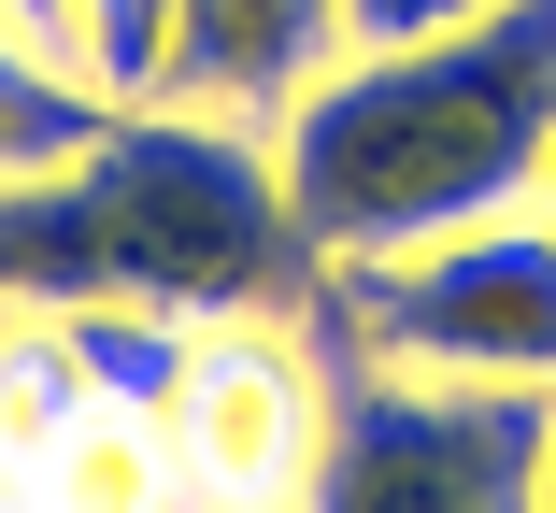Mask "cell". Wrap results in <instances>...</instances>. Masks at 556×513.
<instances>
[{"mask_svg": "<svg viewBox=\"0 0 556 513\" xmlns=\"http://www.w3.org/2000/svg\"><path fill=\"white\" fill-rule=\"evenodd\" d=\"M271 299H314V243L286 215L271 129L115 100L86 157L0 185V315H186L243 329Z\"/></svg>", "mask_w": 556, "mask_h": 513, "instance_id": "obj_1", "label": "cell"}, {"mask_svg": "<svg viewBox=\"0 0 556 513\" xmlns=\"http://www.w3.org/2000/svg\"><path fill=\"white\" fill-rule=\"evenodd\" d=\"M271 171L314 271L528 215L556 171V0H500L485 29H442V43L328 57L271 115Z\"/></svg>", "mask_w": 556, "mask_h": 513, "instance_id": "obj_2", "label": "cell"}, {"mask_svg": "<svg viewBox=\"0 0 556 513\" xmlns=\"http://www.w3.org/2000/svg\"><path fill=\"white\" fill-rule=\"evenodd\" d=\"M343 371H414V385H500V399H556V229L542 200L485 229H442L400 257H343L314 271Z\"/></svg>", "mask_w": 556, "mask_h": 513, "instance_id": "obj_3", "label": "cell"}, {"mask_svg": "<svg viewBox=\"0 0 556 513\" xmlns=\"http://www.w3.org/2000/svg\"><path fill=\"white\" fill-rule=\"evenodd\" d=\"M542 428L556 399L328 371V443H314L300 513H542Z\"/></svg>", "mask_w": 556, "mask_h": 513, "instance_id": "obj_4", "label": "cell"}, {"mask_svg": "<svg viewBox=\"0 0 556 513\" xmlns=\"http://www.w3.org/2000/svg\"><path fill=\"white\" fill-rule=\"evenodd\" d=\"M314 443H328L314 343H300V329H271V315L200 329V371H186V399H172L186 499H200V513H300Z\"/></svg>", "mask_w": 556, "mask_h": 513, "instance_id": "obj_5", "label": "cell"}, {"mask_svg": "<svg viewBox=\"0 0 556 513\" xmlns=\"http://www.w3.org/2000/svg\"><path fill=\"white\" fill-rule=\"evenodd\" d=\"M328 57H343V0H172V43H157V86L143 100L271 129Z\"/></svg>", "mask_w": 556, "mask_h": 513, "instance_id": "obj_6", "label": "cell"}, {"mask_svg": "<svg viewBox=\"0 0 556 513\" xmlns=\"http://www.w3.org/2000/svg\"><path fill=\"white\" fill-rule=\"evenodd\" d=\"M29 513H186V457L143 414H72L43 457H15Z\"/></svg>", "mask_w": 556, "mask_h": 513, "instance_id": "obj_7", "label": "cell"}, {"mask_svg": "<svg viewBox=\"0 0 556 513\" xmlns=\"http://www.w3.org/2000/svg\"><path fill=\"white\" fill-rule=\"evenodd\" d=\"M100 115H115V86H100L86 57H58V43H29L15 15H0V185H29V171L86 157V143H100Z\"/></svg>", "mask_w": 556, "mask_h": 513, "instance_id": "obj_8", "label": "cell"}, {"mask_svg": "<svg viewBox=\"0 0 556 513\" xmlns=\"http://www.w3.org/2000/svg\"><path fill=\"white\" fill-rule=\"evenodd\" d=\"M58 329H72V371H86L100 414L172 428V399H186V371H200V329H186V315H58Z\"/></svg>", "mask_w": 556, "mask_h": 513, "instance_id": "obj_9", "label": "cell"}, {"mask_svg": "<svg viewBox=\"0 0 556 513\" xmlns=\"http://www.w3.org/2000/svg\"><path fill=\"white\" fill-rule=\"evenodd\" d=\"M157 43H172V0H86V72L115 86V100L157 86Z\"/></svg>", "mask_w": 556, "mask_h": 513, "instance_id": "obj_10", "label": "cell"}, {"mask_svg": "<svg viewBox=\"0 0 556 513\" xmlns=\"http://www.w3.org/2000/svg\"><path fill=\"white\" fill-rule=\"evenodd\" d=\"M500 0H343V57L357 43H442V29H485Z\"/></svg>", "mask_w": 556, "mask_h": 513, "instance_id": "obj_11", "label": "cell"}, {"mask_svg": "<svg viewBox=\"0 0 556 513\" xmlns=\"http://www.w3.org/2000/svg\"><path fill=\"white\" fill-rule=\"evenodd\" d=\"M29 43H58V57H86V0H0Z\"/></svg>", "mask_w": 556, "mask_h": 513, "instance_id": "obj_12", "label": "cell"}, {"mask_svg": "<svg viewBox=\"0 0 556 513\" xmlns=\"http://www.w3.org/2000/svg\"><path fill=\"white\" fill-rule=\"evenodd\" d=\"M542 513H556V428H542Z\"/></svg>", "mask_w": 556, "mask_h": 513, "instance_id": "obj_13", "label": "cell"}, {"mask_svg": "<svg viewBox=\"0 0 556 513\" xmlns=\"http://www.w3.org/2000/svg\"><path fill=\"white\" fill-rule=\"evenodd\" d=\"M542 229H556V171H542Z\"/></svg>", "mask_w": 556, "mask_h": 513, "instance_id": "obj_14", "label": "cell"}]
</instances>
